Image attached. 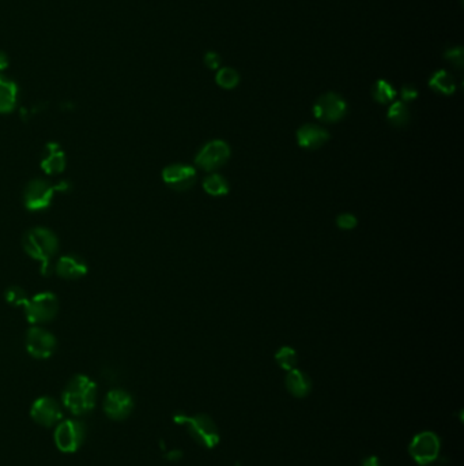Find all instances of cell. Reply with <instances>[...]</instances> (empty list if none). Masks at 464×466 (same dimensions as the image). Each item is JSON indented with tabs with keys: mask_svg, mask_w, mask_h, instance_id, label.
Returning <instances> with one entry per match:
<instances>
[{
	"mask_svg": "<svg viewBox=\"0 0 464 466\" xmlns=\"http://www.w3.org/2000/svg\"><path fill=\"white\" fill-rule=\"evenodd\" d=\"M22 245L25 252L41 263L43 274H48L59 250L58 236L48 228L36 227L25 233Z\"/></svg>",
	"mask_w": 464,
	"mask_h": 466,
	"instance_id": "cell-1",
	"label": "cell"
},
{
	"mask_svg": "<svg viewBox=\"0 0 464 466\" xmlns=\"http://www.w3.org/2000/svg\"><path fill=\"white\" fill-rule=\"evenodd\" d=\"M63 404L72 414L81 416L96 405L97 385L86 375H75L63 392Z\"/></svg>",
	"mask_w": 464,
	"mask_h": 466,
	"instance_id": "cell-2",
	"label": "cell"
},
{
	"mask_svg": "<svg viewBox=\"0 0 464 466\" xmlns=\"http://www.w3.org/2000/svg\"><path fill=\"white\" fill-rule=\"evenodd\" d=\"M174 421L180 425H185L189 435L202 446L213 449L220 442V432L215 423L206 414L187 416L184 413H176Z\"/></svg>",
	"mask_w": 464,
	"mask_h": 466,
	"instance_id": "cell-3",
	"label": "cell"
},
{
	"mask_svg": "<svg viewBox=\"0 0 464 466\" xmlns=\"http://www.w3.org/2000/svg\"><path fill=\"white\" fill-rule=\"evenodd\" d=\"M70 184L67 181H60L59 184H52L43 179L32 180L23 192V202L26 209L32 212H40L48 209L52 203L55 194L59 191H67Z\"/></svg>",
	"mask_w": 464,
	"mask_h": 466,
	"instance_id": "cell-4",
	"label": "cell"
},
{
	"mask_svg": "<svg viewBox=\"0 0 464 466\" xmlns=\"http://www.w3.org/2000/svg\"><path fill=\"white\" fill-rule=\"evenodd\" d=\"M26 319L37 326L47 322H51L58 314V297L51 292H41L33 297H29L28 303L23 305Z\"/></svg>",
	"mask_w": 464,
	"mask_h": 466,
	"instance_id": "cell-5",
	"label": "cell"
},
{
	"mask_svg": "<svg viewBox=\"0 0 464 466\" xmlns=\"http://www.w3.org/2000/svg\"><path fill=\"white\" fill-rule=\"evenodd\" d=\"M85 425L78 420H64L55 429V445L63 453H75L85 440Z\"/></svg>",
	"mask_w": 464,
	"mask_h": 466,
	"instance_id": "cell-6",
	"label": "cell"
},
{
	"mask_svg": "<svg viewBox=\"0 0 464 466\" xmlns=\"http://www.w3.org/2000/svg\"><path fill=\"white\" fill-rule=\"evenodd\" d=\"M408 450L419 465H428L434 461L440 453V439L434 432H421L415 435Z\"/></svg>",
	"mask_w": 464,
	"mask_h": 466,
	"instance_id": "cell-7",
	"label": "cell"
},
{
	"mask_svg": "<svg viewBox=\"0 0 464 466\" xmlns=\"http://www.w3.org/2000/svg\"><path fill=\"white\" fill-rule=\"evenodd\" d=\"M231 157V149L229 145L224 141H211L207 145L202 148V150L198 153L195 163L202 170L210 172L220 167H222Z\"/></svg>",
	"mask_w": 464,
	"mask_h": 466,
	"instance_id": "cell-8",
	"label": "cell"
},
{
	"mask_svg": "<svg viewBox=\"0 0 464 466\" xmlns=\"http://www.w3.org/2000/svg\"><path fill=\"white\" fill-rule=\"evenodd\" d=\"M26 350L34 358H48L56 350V338L48 330L34 326L26 334Z\"/></svg>",
	"mask_w": 464,
	"mask_h": 466,
	"instance_id": "cell-9",
	"label": "cell"
},
{
	"mask_svg": "<svg viewBox=\"0 0 464 466\" xmlns=\"http://www.w3.org/2000/svg\"><path fill=\"white\" fill-rule=\"evenodd\" d=\"M346 101L335 93H327L321 96L313 107L315 116L324 123H334L341 120L346 115Z\"/></svg>",
	"mask_w": 464,
	"mask_h": 466,
	"instance_id": "cell-10",
	"label": "cell"
},
{
	"mask_svg": "<svg viewBox=\"0 0 464 466\" xmlns=\"http://www.w3.org/2000/svg\"><path fill=\"white\" fill-rule=\"evenodd\" d=\"M30 416L37 424L43 427H52L60 423L63 412L56 400L52 397H41L32 405Z\"/></svg>",
	"mask_w": 464,
	"mask_h": 466,
	"instance_id": "cell-11",
	"label": "cell"
},
{
	"mask_svg": "<svg viewBox=\"0 0 464 466\" xmlns=\"http://www.w3.org/2000/svg\"><path fill=\"white\" fill-rule=\"evenodd\" d=\"M134 409L132 397L124 390H112L107 394L104 401V410L112 420L127 418Z\"/></svg>",
	"mask_w": 464,
	"mask_h": 466,
	"instance_id": "cell-12",
	"label": "cell"
},
{
	"mask_svg": "<svg viewBox=\"0 0 464 466\" xmlns=\"http://www.w3.org/2000/svg\"><path fill=\"white\" fill-rule=\"evenodd\" d=\"M162 179L167 183V185H169L176 191H185L193 185L196 179V171L189 165L173 164L162 171Z\"/></svg>",
	"mask_w": 464,
	"mask_h": 466,
	"instance_id": "cell-13",
	"label": "cell"
},
{
	"mask_svg": "<svg viewBox=\"0 0 464 466\" xmlns=\"http://www.w3.org/2000/svg\"><path fill=\"white\" fill-rule=\"evenodd\" d=\"M55 272L59 277L64 280H78L87 274L89 266L83 258L75 254H68L59 258Z\"/></svg>",
	"mask_w": 464,
	"mask_h": 466,
	"instance_id": "cell-14",
	"label": "cell"
},
{
	"mask_svg": "<svg viewBox=\"0 0 464 466\" xmlns=\"http://www.w3.org/2000/svg\"><path fill=\"white\" fill-rule=\"evenodd\" d=\"M67 157L64 150L56 142H51L45 146L41 159V168L47 175H59L65 170Z\"/></svg>",
	"mask_w": 464,
	"mask_h": 466,
	"instance_id": "cell-15",
	"label": "cell"
},
{
	"mask_svg": "<svg viewBox=\"0 0 464 466\" xmlns=\"http://www.w3.org/2000/svg\"><path fill=\"white\" fill-rule=\"evenodd\" d=\"M328 138L327 130L316 124H305L297 131V142L304 149H319Z\"/></svg>",
	"mask_w": 464,
	"mask_h": 466,
	"instance_id": "cell-16",
	"label": "cell"
},
{
	"mask_svg": "<svg viewBox=\"0 0 464 466\" xmlns=\"http://www.w3.org/2000/svg\"><path fill=\"white\" fill-rule=\"evenodd\" d=\"M18 86L14 81L0 75V114H10L17 107Z\"/></svg>",
	"mask_w": 464,
	"mask_h": 466,
	"instance_id": "cell-17",
	"label": "cell"
},
{
	"mask_svg": "<svg viewBox=\"0 0 464 466\" xmlns=\"http://www.w3.org/2000/svg\"><path fill=\"white\" fill-rule=\"evenodd\" d=\"M286 387L294 397L302 398L309 394L312 389V382L302 371L291 369L286 376Z\"/></svg>",
	"mask_w": 464,
	"mask_h": 466,
	"instance_id": "cell-18",
	"label": "cell"
},
{
	"mask_svg": "<svg viewBox=\"0 0 464 466\" xmlns=\"http://www.w3.org/2000/svg\"><path fill=\"white\" fill-rule=\"evenodd\" d=\"M429 86L443 94H452L456 89L455 85V79L452 78L451 74H448L444 70H440L437 72H434L429 81Z\"/></svg>",
	"mask_w": 464,
	"mask_h": 466,
	"instance_id": "cell-19",
	"label": "cell"
},
{
	"mask_svg": "<svg viewBox=\"0 0 464 466\" xmlns=\"http://www.w3.org/2000/svg\"><path fill=\"white\" fill-rule=\"evenodd\" d=\"M203 188L213 196H224L229 192V184L221 175H211L204 179Z\"/></svg>",
	"mask_w": 464,
	"mask_h": 466,
	"instance_id": "cell-20",
	"label": "cell"
},
{
	"mask_svg": "<svg viewBox=\"0 0 464 466\" xmlns=\"http://www.w3.org/2000/svg\"><path fill=\"white\" fill-rule=\"evenodd\" d=\"M372 94H373V99L377 103H380V104H388V103H391L395 99L397 92H395V89L388 82L380 79V81H377L375 83Z\"/></svg>",
	"mask_w": 464,
	"mask_h": 466,
	"instance_id": "cell-21",
	"label": "cell"
},
{
	"mask_svg": "<svg viewBox=\"0 0 464 466\" xmlns=\"http://www.w3.org/2000/svg\"><path fill=\"white\" fill-rule=\"evenodd\" d=\"M388 120L397 125V127H403L406 125L410 120V112L407 110L406 104L402 103V101H398V103H394L390 110H388Z\"/></svg>",
	"mask_w": 464,
	"mask_h": 466,
	"instance_id": "cell-22",
	"label": "cell"
},
{
	"mask_svg": "<svg viewBox=\"0 0 464 466\" xmlns=\"http://www.w3.org/2000/svg\"><path fill=\"white\" fill-rule=\"evenodd\" d=\"M240 77L238 72L233 68L225 67L217 74V83L224 89H233L238 85Z\"/></svg>",
	"mask_w": 464,
	"mask_h": 466,
	"instance_id": "cell-23",
	"label": "cell"
},
{
	"mask_svg": "<svg viewBox=\"0 0 464 466\" xmlns=\"http://www.w3.org/2000/svg\"><path fill=\"white\" fill-rule=\"evenodd\" d=\"M277 363L286 371L294 369L297 364V353L295 350H291L289 347H284L277 352Z\"/></svg>",
	"mask_w": 464,
	"mask_h": 466,
	"instance_id": "cell-24",
	"label": "cell"
},
{
	"mask_svg": "<svg viewBox=\"0 0 464 466\" xmlns=\"http://www.w3.org/2000/svg\"><path fill=\"white\" fill-rule=\"evenodd\" d=\"M6 300L12 305H25L29 300L28 293L23 291L21 287H10L4 293Z\"/></svg>",
	"mask_w": 464,
	"mask_h": 466,
	"instance_id": "cell-25",
	"label": "cell"
},
{
	"mask_svg": "<svg viewBox=\"0 0 464 466\" xmlns=\"http://www.w3.org/2000/svg\"><path fill=\"white\" fill-rule=\"evenodd\" d=\"M445 59L452 61L458 68H462L464 63L463 50L462 48H452L445 52Z\"/></svg>",
	"mask_w": 464,
	"mask_h": 466,
	"instance_id": "cell-26",
	"label": "cell"
},
{
	"mask_svg": "<svg viewBox=\"0 0 464 466\" xmlns=\"http://www.w3.org/2000/svg\"><path fill=\"white\" fill-rule=\"evenodd\" d=\"M337 224L341 230H352L357 227V219L352 214H341L337 220Z\"/></svg>",
	"mask_w": 464,
	"mask_h": 466,
	"instance_id": "cell-27",
	"label": "cell"
},
{
	"mask_svg": "<svg viewBox=\"0 0 464 466\" xmlns=\"http://www.w3.org/2000/svg\"><path fill=\"white\" fill-rule=\"evenodd\" d=\"M204 63L207 64L209 68L215 70V68H218L220 64H221V57H220L218 54H215V52H209V54L204 57Z\"/></svg>",
	"mask_w": 464,
	"mask_h": 466,
	"instance_id": "cell-28",
	"label": "cell"
},
{
	"mask_svg": "<svg viewBox=\"0 0 464 466\" xmlns=\"http://www.w3.org/2000/svg\"><path fill=\"white\" fill-rule=\"evenodd\" d=\"M401 96H402L403 101H412V100L416 99L418 92H416V89H415L414 86H408V85H407V86H403V88H402Z\"/></svg>",
	"mask_w": 464,
	"mask_h": 466,
	"instance_id": "cell-29",
	"label": "cell"
},
{
	"mask_svg": "<svg viewBox=\"0 0 464 466\" xmlns=\"http://www.w3.org/2000/svg\"><path fill=\"white\" fill-rule=\"evenodd\" d=\"M362 466H380V461H379L377 457L372 456V457H368V458L363 460Z\"/></svg>",
	"mask_w": 464,
	"mask_h": 466,
	"instance_id": "cell-30",
	"label": "cell"
},
{
	"mask_svg": "<svg viewBox=\"0 0 464 466\" xmlns=\"http://www.w3.org/2000/svg\"><path fill=\"white\" fill-rule=\"evenodd\" d=\"M8 67V58L4 52H0V72Z\"/></svg>",
	"mask_w": 464,
	"mask_h": 466,
	"instance_id": "cell-31",
	"label": "cell"
},
{
	"mask_svg": "<svg viewBox=\"0 0 464 466\" xmlns=\"http://www.w3.org/2000/svg\"><path fill=\"white\" fill-rule=\"evenodd\" d=\"M180 457H182V453H181V452H178V450H176V452L169 453V460H178Z\"/></svg>",
	"mask_w": 464,
	"mask_h": 466,
	"instance_id": "cell-32",
	"label": "cell"
}]
</instances>
